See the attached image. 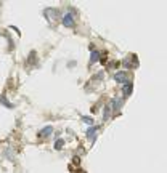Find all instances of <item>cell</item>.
<instances>
[{
    "label": "cell",
    "instance_id": "3",
    "mask_svg": "<svg viewBox=\"0 0 167 173\" xmlns=\"http://www.w3.org/2000/svg\"><path fill=\"white\" fill-rule=\"evenodd\" d=\"M114 79H116L117 82L125 83V82H127V74H125V72H117V74L114 75Z\"/></svg>",
    "mask_w": 167,
    "mask_h": 173
},
{
    "label": "cell",
    "instance_id": "9",
    "mask_svg": "<svg viewBox=\"0 0 167 173\" xmlns=\"http://www.w3.org/2000/svg\"><path fill=\"white\" fill-rule=\"evenodd\" d=\"M84 120H85L87 124H92V119H88V117H84Z\"/></svg>",
    "mask_w": 167,
    "mask_h": 173
},
{
    "label": "cell",
    "instance_id": "2",
    "mask_svg": "<svg viewBox=\"0 0 167 173\" xmlns=\"http://www.w3.org/2000/svg\"><path fill=\"white\" fill-rule=\"evenodd\" d=\"M96 130H98L96 127H90V128L87 130V138H88L90 141H92V143L96 140Z\"/></svg>",
    "mask_w": 167,
    "mask_h": 173
},
{
    "label": "cell",
    "instance_id": "8",
    "mask_svg": "<svg viewBox=\"0 0 167 173\" xmlns=\"http://www.w3.org/2000/svg\"><path fill=\"white\" fill-rule=\"evenodd\" d=\"M55 148H56V149H61V148H63V140H58L56 144H55Z\"/></svg>",
    "mask_w": 167,
    "mask_h": 173
},
{
    "label": "cell",
    "instance_id": "5",
    "mask_svg": "<svg viewBox=\"0 0 167 173\" xmlns=\"http://www.w3.org/2000/svg\"><path fill=\"white\" fill-rule=\"evenodd\" d=\"M52 130H53L52 127H45V128H42V132H40L39 135H40V136H48V135L52 133Z\"/></svg>",
    "mask_w": 167,
    "mask_h": 173
},
{
    "label": "cell",
    "instance_id": "7",
    "mask_svg": "<svg viewBox=\"0 0 167 173\" xmlns=\"http://www.w3.org/2000/svg\"><path fill=\"white\" fill-rule=\"evenodd\" d=\"M98 60H100V55H98V52H92V63L98 61Z\"/></svg>",
    "mask_w": 167,
    "mask_h": 173
},
{
    "label": "cell",
    "instance_id": "6",
    "mask_svg": "<svg viewBox=\"0 0 167 173\" xmlns=\"http://www.w3.org/2000/svg\"><path fill=\"white\" fill-rule=\"evenodd\" d=\"M111 104H113L114 109H119V107H121V99H119V98H117V99H113V103H111Z\"/></svg>",
    "mask_w": 167,
    "mask_h": 173
},
{
    "label": "cell",
    "instance_id": "4",
    "mask_svg": "<svg viewBox=\"0 0 167 173\" xmlns=\"http://www.w3.org/2000/svg\"><path fill=\"white\" fill-rule=\"evenodd\" d=\"M124 93L125 95H130L132 93V82H125L124 83Z\"/></svg>",
    "mask_w": 167,
    "mask_h": 173
},
{
    "label": "cell",
    "instance_id": "1",
    "mask_svg": "<svg viewBox=\"0 0 167 173\" xmlns=\"http://www.w3.org/2000/svg\"><path fill=\"white\" fill-rule=\"evenodd\" d=\"M63 24H64L66 27H72L74 24V19L71 16V13H66V14H63Z\"/></svg>",
    "mask_w": 167,
    "mask_h": 173
}]
</instances>
